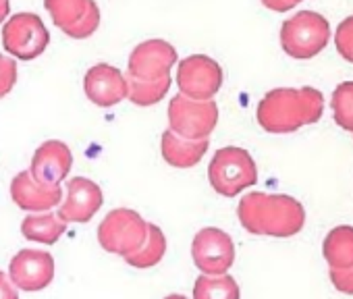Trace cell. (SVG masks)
<instances>
[{
    "label": "cell",
    "instance_id": "8",
    "mask_svg": "<svg viewBox=\"0 0 353 299\" xmlns=\"http://www.w3.org/2000/svg\"><path fill=\"white\" fill-rule=\"evenodd\" d=\"M223 79V67L206 54H192L176 69L179 92L192 100H212L221 92Z\"/></svg>",
    "mask_w": 353,
    "mask_h": 299
},
{
    "label": "cell",
    "instance_id": "14",
    "mask_svg": "<svg viewBox=\"0 0 353 299\" xmlns=\"http://www.w3.org/2000/svg\"><path fill=\"white\" fill-rule=\"evenodd\" d=\"M71 167H73V154L69 145L59 139H48L32 156L30 173L36 181L44 185H61L69 177Z\"/></svg>",
    "mask_w": 353,
    "mask_h": 299
},
{
    "label": "cell",
    "instance_id": "13",
    "mask_svg": "<svg viewBox=\"0 0 353 299\" xmlns=\"http://www.w3.org/2000/svg\"><path fill=\"white\" fill-rule=\"evenodd\" d=\"M104 194L92 179L73 177L67 183V194L59 204L57 216L63 223H88L102 208Z\"/></svg>",
    "mask_w": 353,
    "mask_h": 299
},
{
    "label": "cell",
    "instance_id": "18",
    "mask_svg": "<svg viewBox=\"0 0 353 299\" xmlns=\"http://www.w3.org/2000/svg\"><path fill=\"white\" fill-rule=\"evenodd\" d=\"M322 256L330 270L353 268V227H334L322 243Z\"/></svg>",
    "mask_w": 353,
    "mask_h": 299
},
{
    "label": "cell",
    "instance_id": "29",
    "mask_svg": "<svg viewBox=\"0 0 353 299\" xmlns=\"http://www.w3.org/2000/svg\"><path fill=\"white\" fill-rule=\"evenodd\" d=\"M9 13H11V3L9 0H3V3H0V23L9 17Z\"/></svg>",
    "mask_w": 353,
    "mask_h": 299
},
{
    "label": "cell",
    "instance_id": "12",
    "mask_svg": "<svg viewBox=\"0 0 353 299\" xmlns=\"http://www.w3.org/2000/svg\"><path fill=\"white\" fill-rule=\"evenodd\" d=\"M54 278L52 254L42 249H21L9 264V280L21 291H42Z\"/></svg>",
    "mask_w": 353,
    "mask_h": 299
},
{
    "label": "cell",
    "instance_id": "9",
    "mask_svg": "<svg viewBox=\"0 0 353 299\" xmlns=\"http://www.w3.org/2000/svg\"><path fill=\"white\" fill-rule=\"evenodd\" d=\"M52 23L73 40H85L100 28V9L96 0H44Z\"/></svg>",
    "mask_w": 353,
    "mask_h": 299
},
{
    "label": "cell",
    "instance_id": "31",
    "mask_svg": "<svg viewBox=\"0 0 353 299\" xmlns=\"http://www.w3.org/2000/svg\"><path fill=\"white\" fill-rule=\"evenodd\" d=\"M285 3H287V5H289L291 9H293L295 5H299V3H301V0H285Z\"/></svg>",
    "mask_w": 353,
    "mask_h": 299
},
{
    "label": "cell",
    "instance_id": "32",
    "mask_svg": "<svg viewBox=\"0 0 353 299\" xmlns=\"http://www.w3.org/2000/svg\"><path fill=\"white\" fill-rule=\"evenodd\" d=\"M0 3H3V0H0Z\"/></svg>",
    "mask_w": 353,
    "mask_h": 299
},
{
    "label": "cell",
    "instance_id": "16",
    "mask_svg": "<svg viewBox=\"0 0 353 299\" xmlns=\"http://www.w3.org/2000/svg\"><path fill=\"white\" fill-rule=\"evenodd\" d=\"M11 198L13 202L26 212H50L63 200L61 185H44L32 177L30 171H21L15 175L11 183Z\"/></svg>",
    "mask_w": 353,
    "mask_h": 299
},
{
    "label": "cell",
    "instance_id": "6",
    "mask_svg": "<svg viewBox=\"0 0 353 299\" xmlns=\"http://www.w3.org/2000/svg\"><path fill=\"white\" fill-rule=\"evenodd\" d=\"M148 235V223L129 208H117L104 216L98 227V243L108 254L117 256H131L135 254Z\"/></svg>",
    "mask_w": 353,
    "mask_h": 299
},
{
    "label": "cell",
    "instance_id": "11",
    "mask_svg": "<svg viewBox=\"0 0 353 299\" xmlns=\"http://www.w3.org/2000/svg\"><path fill=\"white\" fill-rule=\"evenodd\" d=\"M176 63V50L166 40H145L137 44L129 54V77L143 81H158L170 77V69Z\"/></svg>",
    "mask_w": 353,
    "mask_h": 299
},
{
    "label": "cell",
    "instance_id": "28",
    "mask_svg": "<svg viewBox=\"0 0 353 299\" xmlns=\"http://www.w3.org/2000/svg\"><path fill=\"white\" fill-rule=\"evenodd\" d=\"M260 3H262L266 9L276 11V13H287V11H291V7L285 3V0H260Z\"/></svg>",
    "mask_w": 353,
    "mask_h": 299
},
{
    "label": "cell",
    "instance_id": "15",
    "mask_svg": "<svg viewBox=\"0 0 353 299\" xmlns=\"http://www.w3.org/2000/svg\"><path fill=\"white\" fill-rule=\"evenodd\" d=\"M83 92L92 104L110 108L127 98V77L112 65H94L83 77Z\"/></svg>",
    "mask_w": 353,
    "mask_h": 299
},
{
    "label": "cell",
    "instance_id": "30",
    "mask_svg": "<svg viewBox=\"0 0 353 299\" xmlns=\"http://www.w3.org/2000/svg\"><path fill=\"white\" fill-rule=\"evenodd\" d=\"M164 299H188L185 295H179V293H172V295H166Z\"/></svg>",
    "mask_w": 353,
    "mask_h": 299
},
{
    "label": "cell",
    "instance_id": "4",
    "mask_svg": "<svg viewBox=\"0 0 353 299\" xmlns=\"http://www.w3.org/2000/svg\"><path fill=\"white\" fill-rule=\"evenodd\" d=\"M330 40L326 17L316 11H299L281 25V46L285 54L297 61L314 59Z\"/></svg>",
    "mask_w": 353,
    "mask_h": 299
},
{
    "label": "cell",
    "instance_id": "25",
    "mask_svg": "<svg viewBox=\"0 0 353 299\" xmlns=\"http://www.w3.org/2000/svg\"><path fill=\"white\" fill-rule=\"evenodd\" d=\"M17 63L13 56L0 54V98H5L17 83Z\"/></svg>",
    "mask_w": 353,
    "mask_h": 299
},
{
    "label": "cell",
    "instance_id": "7",
    "mask_svg": "<svg viewBox=\"0 0 353 299\" xmlns=\"http://www.w3.org/2000/svg\"><path fill=\"white\" fill-rule=\"evenodd\" d=\"M50 44V34L36 13H17L3 28L5 50L19 61L38 59Z\"/></svg>",
    "mask_w": 353,
    "mask_h": 299
},
{
    "label": "cell",
    "instance_id": "17",
    "mask_svg": "<svg viewBox=\"0 0 353 299\" xmlns=\"http://www.w3.org/2000/svg\"><path fill=\"white\" fill-rule=\"evenodd\" d=\"M160 147H162V158L170 167H174V169H192L208 152L210 139L194 141V139L179 137L176 133H172L170 129H166L162 133V145Z\"/></svg>",
    "mask_w": 353,
    "mask_h": 299
},
{
    "label": "cell",
    "instance_id": "1",
    "mask_svg": "<svg viewBox=\"0 0 353 299\" xmlns=\"http://www.w3.org/2000/svg\"><path fill=\"white\" fill-rule=\"evenodd\" d=\"M237 216L248 233L268 237H293L305 225V208L285 194L252 192L239 200Z\"/></svg>",
    "mask_w": 353,
    "mask_h": 299
},
{
    "label": "cell",
    "instance_id": "2",
    "mask_svg": "<svg viewBox=\"0 0 353 299\" xmlns=\"http://www.w3.org/2000/svg\"><path fill=\"white\" fill-rule=\"evenodd\" d=\"M324 112V96L316 87H276L258 104L256 116L268 133H293L305 125L320 121Z\"/></svg>",
    "mask_w": 353,
    "mask_h": 299
},
{
    "label": "cell",
    "instance_id": "22",
    "mask_svg": "<svg viewBox=\"0 0 353 299\" xmlns=\"http://www.w3.org/2000/svg\"><path fill=\"white\" fill-rule=\"evenodd\" d=\"M170 77L158 81H143L135 77H127V98L135 106H152L158 104L170 90Z\"/></svg>",
    "mask_w": 353,
    "mask_h": 299
},
{
    "label": "cell",
    "instance_id": "19",
    "mask_svg": "<svg viewBox=\"0 0 353 299\" xmlns=\"http://www.w3.org/2000/svg\"><path fill=\"white\" fill-rule=\"evenodd\" d=\"M67 231V223H63L57 214L52 212H38L30 214L21 223V233L26 239L52 245L61 239V235Z\"/></svg>",
    "mask_w": 353,
    "mask_h": 299
},
{
    "label": "cell",
    "instance_id": "20",
    "mask_svg": "<svg viewBox=\"0 0 353 299\" xmlns=\"http://www.w3.org/2000/svg\"><path fill=\"white\" fill-rule=\"evenodd\" d=\"M164 254H166V237L160 231V227L150 223L143 245L135 254L127 256L125 262L133 268H152L164 258Z\"/></svg>",
    "mask_w": 353,
    "mask_h": 299
},
{
    "label": "cell",
    "instance_id": "24",
    "mask_svg": "<svg viewBox=\"0 0 353 299\" xmlns=\"http://www.w3.org/2000/svg\"><path fill=\"white\" fill-rule=\"evenodd\" d=\"M334 46L345 61L353 63V15L339 23L334 32Z\"/></svg>",
    "mask_w": 353,
    "mask_h": 299
},
{
    "label": "cell",
    "instance_id": "3",
    "mask_svg": "<svg viewBox=\"0 0 353 299\" xmlns=\"http://www.w3.org/2000/svg\"><path fill=\"white\" fill-rule=\"evenodd\" d=\"M208 179L216 194L225 198H235L243 189L258 183V169L248 150L227 145L212 156L208 167Z\"/></svg>",
    "mask_w": 353,
    "mask_h": 299
},
{
    "label": "cell",
    "instance_id": "26",
    "mask_svg": "<svg viewBox=\"0 0 353 299\" xmlns=\"http://www.w3.org/2000/svg\"><path fill=\"white\" fill-rule=\"evenodd\" d=\"M330 282L336 291H341L345 295H353V268L330 270Z\"/></svg>",
    "mask_w": 353,
    "mask_h": 299
},
{
    "label": "cell",
    "instance_id": "23",
    "mask_svg": "<svg viewBox=\"0 0 353 299\" xmlns=\"http://www.w3.org/2000/svg\"><path fill=\"white\" fill-rule=\"evenodd\" d=\"M330 108L334 123L353 133V81H343L334 87L330 96Z\"/></svg>",
    "mask_w": 353,
    "mask_h": 299
},
{
    "label": "cell",
    "instance_id": "27",
    "mask_svg": "<svg viewBox=\"0 0 353 299\" xmlns=\"http://www.w3.org/2000/svg\"><path fill=\"white\" fill-rule=\"evenodd\" d=\"M0 299H19L13 282L7 278V274L0 270Z\"/></svg>",
    "mask_w": 353,
    "mask_h": 299
},
{
    "label": "cell",
    "instance_id": "10",
    "mask_svg": "<svg viewBox=\"0 0 353 299\" xmlns=\"http://www.w3.org/2000/svg\"><path fill=\"white\" fill-rule=\"evenodd\" d=\"M194 264L202 274L219 276L227 274L235 262V243L229 233L216 227H206L196 233L192 243Z\"/></svg>",
    "mask_w": 353,
    "mask_h": 299
},
{
    "label": "cell",
    "instance_id": "5",
    "mask_svg": "<svg viewBox=\"0 0 353 299\" xmlns=\"http://www.w3.org/2000/svg\"><path fill=\"white\" fill-rule=\"evenodd\" d=\"M219 125V106L214 100H192L176 94L168 102V129L185 139H208Z\"/></svg>",
    "mask_w": 353,
    "mask_h": 299
},
{
    "label": "cell",
    "instance_id": "21",
    "mask_svg": "<svg viewBox=\"0 0 353 299\" xmlns=\"http://www.w3.org/2000/svg\"><path fill=\"white\" fill-rule=\"evenodd\" d=\"M241 291L233 276L219 274L208 276L200 274L194 285V299H239Z\"/></svg>",
    "mask_w": 353,
    "mask_h": 299
}]
</instances>
